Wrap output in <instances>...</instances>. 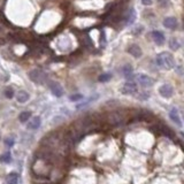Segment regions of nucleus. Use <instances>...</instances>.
<instances>
[{
    "instance_id": "nucleus-2",
    "label": "nucleus",
    "mask_w": 184,
    "mask_h": 184,
    "mask_svg": "<svg viewBox=\"0 0 184 184\" xmlns=\"http://www.w3.org/2000/svg\"><path fill=\"white\" fill-rule=\"evenodd\" d=\"M29 77L31 81L38 83V84H43L47 80V75L40 69H33V70L29 71Z\"/></svg>"
},
{
    "instance_id": "nucleus-28",
    "label": "nucleus",
    "mask_w": 184,
    "mask_h": 184,
    "mask_svg": "<svg viewBox=\"0 0 184 184\" xmlns=\"http://www.w3.org/2000/svg\"><path fill=\"white\" fill-rule=\"evenodd\" d=\"M100 40H101L103 43H105V42H106V37H105V32H104V31H101V36H100Z\"/></svg>"
},
{
    "instance_id": "nucleus-1",
    "label": "nucleus",
    "mask_w": 184,
    "mask_h": 184,
    "mask_svg": "<svg viewBox=\"0 0 184 184\" xmlns=\"http://www.w3.org/2000/svg\"><path fill=\"white\" fill-rule=\"evenodd\" d=\"M155 63L162 69H173L175 67V59L170 53L162 52L155 56Z\"/></svg>"
},
{
    "instance_id": "nucleus-9",
    "label": "nucleus",
    "mask_w": 184,
    "mask_h": 184,
    "mask_svg": "<svg viewBox=\"0 0 184 184\" xmlns=\"http://www.w3.org/2000/svg\"><path fill=\"white\" fill-rule=\"evenodd\" d=\"M49 87H51V91H52V93L54 94L55 97H62V94H63V90H62V87H61V85H60L59 83H55V82H53V83H51L49 84Z\"/></svg>"
},
{
    "instance_id": "nucleus-27",
    "label": "nucleus",
    "mask_w": 184,
    "mask_h": 184,
    "mask_svg": "<svg viewBox=\"0 0 184 184\" xmlns=\"http://www.w3.org/2000/svg\"><path fill=\"white\" fill-rule=\"evenodd\" d=\"M141 2H143V5H145V6L152 5V0H141Z\"/></svg>"
},
{
    "instance_id": "nucleus-17",
    "label": "nucleus",
    "mask_w": 184,
    "mask_h": 184,
    "mask_svg": "<svg viewBox=\"0 0 184 184\" xmlns=\"http://www.w3.org/2000/svg\"><path fill=\"white\" fill-rule=\"evenodd\" d=\"M179 40L176 39V38H172L170 40H169V47H170V49H173V51H177V49H179Z\"/></svg>"
},
{
    "instance_id": "nucleus-8",
    "label": "nucleus",
    "mask_w": 184,
    "mask_h": 184,
    "mask_svg": "<svg viewBox=\"0 0 184 184\" xmlns=\"http://www.w3.org/2000/svg\"><path fill=\"white\" fill-rule=\"evenodd\" d=\"M108 121L112 125H119L123 122V116L119 113H112L109 115Z\"/></svg>"
},
{
    "instance_id": "nucleus-6",
    "label": "nucleus",
    "mask_w": 184,
    "mask_h": 184,
    "mask_svg": "<svg viewBox=\"0 0 184 184\" xmlns=\"http://www.w3.org/2000/svg\"><path fill=\"white\" fill-rule=\"evenodd\" d=\"M163 26L167 29H170V30H175L177 28V20L173 16H168L163 20Z\"/></svg>"
},
{
    "instance_id": "nucleus-25",
    "label": "nucleus",
    "mask_w": 184,
    "mask_h": 184,
    "mask_svg": "<svg viewBox=\"0 0 184 184\" xmlns=\"http://www.w3.org/2000/svg\"><path fill=\"white\" fill-rule=\"evenodd\" d=\"M159 4L162 6V7H168V6L170 5L169 0H159Z\"/></svg>"
},
{
    "instance_id": "nucleus-19",
    "label": "nucleus",
    "mask_w": 184,
    "mask_h": 184,
    "mask_svg": "<svg viewBox=\"0 0 184 184\" xmlns=\"http://www.w3.org/2000/svg\"><path fill=\"white\" fill-rule=\"evenodd\" d=\"M11 160H12V157H11V153H9V152H6L5 154H2V155L0 157V161H1V162L8 163V162H11Z\"/></svg>"
},
{
    "instance_id": "nucleus-3",
    "label": "nucleus",
    "mask_w": 184,
    "mask_h": 184,
    "mask_svg": "<svg viewBox=\"0 0 184 184\" xmlns=\"http://www.w3.org/2000/svg\"><path fill=\"white\" fill-rule=\"evenodd\" d=\"M136 81L143 87H151L153 85V83H154L150 76L144 75V74H138L136 76Z\"/></svg>"
},
{
    "instance_id": "nucleus-4",
    "label": "nucleus",
    "mask_w": 184,
    "mask_h": 184,
    "mask_svg": "<svg viewBox=\"0 0 184 184\" xmlns=\"http://www.w3.org/2000/svg\"><path fill=\"white\" fill-rule=\"evenodd\" d=\"M137 91V85L132 81L127 82L124 85L121 89V92L123 94H134L135 92Z\"/></svg>"
},
{
    "instance_id": "nucleus-16",
    "label": "nucleus",
    "mask_w": 184,
    "mask_h": 184,
    "mask_svg": "<svg viewBox=\"0 0 184 184\" xmlns=\"http://www.w3.org/2000/svg\"><path fill=\"white\" fill-rule=\"evenodd\" d=\"M17 179H19V176H17L16 173H11L7 177V184H17Z\"/></svg>"
},
{
    "instance_id": "nucleus-18",
    "label": "nucleus",
    "mask_w": 184,
    "mask_h": 184,
    "mask_svg": "<svg viewBox=\"0 0 184 184\" xmlns=\"http://www.w3.org/2000/svg\"><path fill=\"white\" fill-rule=\"evenodd\" d=\"M30 118H31L30 112H22L20 114V116H19V120L21 121L22 123H24V122H28V120H30Z\"/></svg>"
},
{
    "instance_id": "nucleus-22",
    "label": "nucleus",
    "mask_w": 184,
    "mask_h": 184,
    "mask_svg": "<svg viewBox=\"0 0 184 184\" xmlns=\"http://www.w3.org/2000/svg\"><path fill=\"white\" fill-rule=\"evenodd\" d=\"M82 99H83V94H80V93H76V94L70 96V101H80Z\"/></svg>"
},
{
    "instance_id": "nucleus-26",
    "label": "nucleus",
    "mask_w": 184,
    "mask_h": 184,
    "mask_svg": "<svg viewBox=\"0 0 184 184\" xmlns=\"http://www.w3.org/2000/svg\"><path fill=\"white\" fill-rule=\"evenodd\" d=\"M141 31H143V27H141V26H139V27H136V29H134V30H132V33H135V35H139Z\"/></svg>"
},
{
    "instance_id": "nucleus-11",
    "label": "nucleus",
    "mask_w": 184,
    "mask_h": 184,
    "mask_svg": "<svg viewBox=\"0 0 184 184\" xmlns=\"http://www.w3.org/2000/svg\"><path fill=\"white\" fill-rule=\"evenodd\" d=\"M128 52H129L130 54L132 55L134 58H141V47H139L138 45H136V44H134V45L129 46V49H128Z\"/></svg>"
},
{
    "instance_id": "nucleus-13",
    "label": "nucleus",
    "mask_w": 184,
    "mask_h": 184,
    "mask_svg": "<svg viewBox=\"0 0 184 184\" xmlns=\"http://www.w3.org/2000/svg\"><path fill=\"white\" fill-rule=\"evenodd\" d=\"M152 37H153V39L155 40V43L158 45H162L165 43V36H163V33L161 31H153Z\"/></svg>"
},
{
    "instance_id": "nucleus-20",
    "label": "nucleus",
    "mask_w": 184,
    "mask_h": 184,
    "mask_svg": "<svg viewBox=\"0 0 184 184\" xmlns=\"http://www.w3.org/2000/svg\"><path fill=\"white\" fill-rule=\"evenodd\" d=\"M111 78H112V74H108V73L101 74V75L99 76V81L100 82H107V81H109Z\"/></svg>"
},
{
    "instance_id": "nucleus-7",
    "label": "nucleus",
    "mask_w": 184,
    "mask_h": 184,
    "mask_svg": "<svg viewBox=\"0 0 184 184\" xmlns=\"http://www.w3.org/2000/svg\"><path fill=\"white\" fill-rule=\"evenodd\" d=\"M159 92H160V94H161L163 98H170L173 96L174 90L169 84H163L162 87L159 89Z\"/></svg>"
},
{
    "instance_id": "nucleus-24",
    "label": "nucleus",
    "mask_w": 184,
    "mask_h": 184,
    "mask_svg": "<svg viewBox=\"0 0 184 184\" xmlns=\"http://www.w3.org/2000/svg\"><path fill=\"white\" fill-rule=\"evenodd\" d=\"M148 97H150V94L146 93V92H144V93H141V94L138 96V98H139L141 100H146V99H148Z\"/></svg>"
},
{
    "instance_id": "nucleus-15",
    "label": "nucleus",
    "mask_w": 184,
    "mask_h": 184,
    "mask_svg": "<svg viewBox=\"0 0 184 184\" xmlns=\"http://www.w3.org/2000/svg\"><path fill=\"white\" fill-rule=\"evenodd\" d=\"M136 19V12L134 8H130V13H128V15H125V24H131L132 22L135 21Z\"/></svg>"
},
{
    "instance_id": "nucleus-10",
    "label": "nucleus",
    "mask_w": 184,
    "mask_h": 184,
    "mask_svg": "<svg viewBox=\"0 0 184 184\" xmlns=\"http://www.w3.org/2000/svg\"><path fill=\"white\" fill-rule=\"evenodd\" d=\"M40 124H42V120H40L39 116H36V118H33V119H31L28 122V129L36 130L40 127Z\"/></svg>"
},
{
    "instance_id": "nucleus-23",
    "label": "nucleus",
    "mask_w": 184,
    "mask_h": 184,
    "mask_svg": "<svg viewBox=\"0 0 184 184\" xmlns=\"http://www.w3.org/2000/svg\"><path fill=\"white\" fill-rule=\"evenodd\" d=\"M5 144L7 145V146H13L14 145V138H6L5 141Z\"/></svg>"
},
{
    "instance_id": "nucleus-21",
    "label": "nucleus",
    "mask_w": 184,
    "mask_h": 184,
    "mask_svg": "<svg viewBox=\"0 0 184 184\" xmlns=\"http://www.w3.org/2000/svg\"><path fill=\"white\" fill-rule=\"evenodd\" d=\"M5 96H6V98L12 99V98L14 97V90H13L12 87H7L5 90Z\"/></svg>"
},
{
    "instance_id": "nucleus-5",
    "label": "nucleus",
    "mask_w": 184,
    "mask_h": 184,
    "mask_svg": "<svg viewBox=\"0 0 184 184\" xmlns=\"http://www.w3.org/2000/svg\"><path fill=\"white\" fill-rule=\"evenodd\" d=\"M169 118H170V120H172L179 128H182L183 124H182V120H181V116H179L177 108H173L169 112Z\"/></svg>"
},
{
    "instance_id": "nucleus-14",
    "label": "nucleus",
    "mask_w": 184,
    "mask_h": 184,
    "mask_svg": "<svg viewBox=\"0 0 184 184\" xmlns=\"http://www.w3.org/2000/svg\"><path fill=\"white\" fill-rule=\"evenodd\" d=\"M132 67L130 65H125L123 68H122V74L124 75V77L128 80V81H132Z\"/></svg>"
},
{
    "instance_id": "nucleus-12",
    "label": "nucleus",
    "mask_w": 184,
    "mask_h": 184,
    "mask_svg": "<svg viewBox=\"0 0 184 184\" xmlns=\"http://www.w3.org/2000/svg\"><path fill=\"white\" fill-rule=\"evenodd\" d=\"M29 98H30V96H29V93H28V92L23 91V90H20V91L17 92L16 100L19 101V103H21V104L27 103L28 100H29Z\"/></svg>"
}]
</instances>
